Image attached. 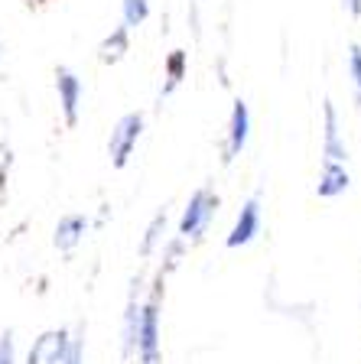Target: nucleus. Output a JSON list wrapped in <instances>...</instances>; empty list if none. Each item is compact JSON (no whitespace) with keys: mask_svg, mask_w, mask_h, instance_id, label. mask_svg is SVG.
Returning a JSON list of instances; mask_svg holds the SVG:
<instances>
[{"mask_svg":"<svg viewBox=\"0 0 361 364\" xmlns=\"http://www.w3.org/2000/svg\"><path fill=\"white\" fill-rule=\"evenodd\" d=\"M26 364H82V338H72L66 328L43 332L33 341Z\"/></svg>","mask_w":361,"mask_h":364,"instance_id":"f257e3e1","label":"nucleus"},{"mask_svg":"<svg viewBox=\"0 0 361 364\" xmlns=\"http://www.w3.org/2000/svg\"><path fill=\"white\" fill-rule=\"evenodd\" d=\"M143 134V114H124L117 124H114L111 130V140H108V156H111L114 169H124L127 166L130 153H134L137 140H140Z\"/></svg>","mask_w":361,"mask_h":364,"instance_id":"f03ea898","label":"nucleus"},{"mask_svg":"<svg viewBox=\"0 0 361 364\" xmlns=\"http://www.w3.org/2000/svg\"><path fill=\"white\" fill-rule=\"evenodd\" d=\"M219 208V196L211 189H199L196 196L189 198V208L182 212V221H179V235L189 237V241H196V237L205 235V228H209L211 215Z\"/></svg>","mask_w":361,"mask_h":364,"instance_id":"7ed1b4c3","label":"nucleus"},{"mask_svg":"<svg viewBox=\"0 0 361 364\" xmlns=\"http://www.w3.org/2000/svg\"><path fill=\"white\" fill-rule=\"evenodd\" d=\"M56 91H59V107L68 127L78 124V107H82V78L72 68L59 65L56 68Z\"/></svg>","mask_w":361,"mask_h":364,"instance_id":"20e7f679","label":"nucleus"},{"mask_svg":"<svg viewBox=\"0 0 361 364\" xmlns=\"http://www.w3.org/2000/svg\"><path fill=\"white\" fill-rule=\"evenodd\" d=\"M137 348H140L143 364H159V312H157V303H147L140 309Z\"/></svg>","mask_w":361,"mask_h":364,"instance_id":"39448f33","label":"nucleus"},{"mask_svg":"<svg viewBox=\"0 0 361 364\" xmlns=\"http://www.w3.org/2000/svg\"><path fill=\"white\" fill-rule=\"evenodd\" d=\"M257 231H261V202L248 198L238 215V221H234L231 235H228V247H244V244H251Z\"/></svg>","mask_w":361,"mask_h":364,"instance_id":"423d86ee","label":"nucleus"},{"mask_svg":"<svg viewBox=\"0 0 361 364\" xmlns=\"http://www.w3.org/2000/svg\"><path fill=\"white\" fill-rule=\"evenodd\" d=\"M88 235V218L85 215H78V212H72V215H62L59 218V225H56V235H53V244L59 250H75L78 244H82V237Z\"/></svg>","mask_w":361,"mask_h":364,"instance_id":"0eeeda50","label":"nucleus"},{"mask_svg":"<svg viewBox=\"0 0 361 364\" xmlns=\"http://www.w3.org/2000/svg\"><path fill=\"white\" fill-rule=\"evenodd\" d=\"M248 134H251L248 105H244V101H234L231 124H228V150H225V159H234L241 150H244V144H248Z\"/></svg>","mask_w":361,"mask_h":364,"instance_id":"6e6552de","label":"nucleus"},{"mask_svg":"<svg viewBox=\"0 0 361 364\" xmlns=\"http://www.w3.org/2000/svg\"><path fill=\"white\" fill-rule=\"evenodd\" d=\"M348 169H345V163H329L325 159V166H323V173H319V186H316V192H319V198H335V196H342V192L348 189Z\"/></svg>","mask_w":361,"mask_h":364,"instance_id":"1a4fd4ad","label":"nucleus"},{"mask_svg":"<svg viewBox=\"0 0 361 364\" xmlns=\"http://www.w3.org/2000/svg\"><path fill=\"white\" fill-rule=\"evenodd\" d=\"M325 159L329 163H345L348 150L339 140V117H335V107L332 101H325Z\"/></svg>","mask_w":361,"mask_h":364,"instance_id":"9d476101","label":"nucleus"},{"mask_svg":"<svg viewBox=\"0 0 361 364\" xmlns=\"http://www.w3.org/2000/svg\"><path fill=\"white\" fill-rule=\"evenodd\" d=\"M130 49V39H127V26H117L111 36L101 43V62H120L124 53Z\"/></svg>","mask_w":361,"mask_h":364,"instance_id":"9b49d317","label":"nucleus"},{"mask_svg":"<svg viewBox=\"0 0 361 364\" xmlns=\"http://www.w3.org/2000/svg\"><path fill=\"white\" fill-rule=\"evenodd\" d=\"M166 78H169V82H166L163 95H169V91L186 78V53H182V49H173V53H169V59H166Z\"/></svg>","mask_w":361,"mask_h":364,"instance_id":"f8f14e48","label":"nucleus"},{"mask_svg":"<svg viewBox=\"0 0 361 364\" xmlns=\"http://www.w3.org/2000/svg\"><path fill=\"white\" fill-rule=\"evenodd\" d=\"M150 16V4L147 0H124V26H140Z\"/></svg>","mask_w":361,"mask_h":364,"instance_id":"ddd939ff","label":"nucleus"},{"mask_svg":"<svg viewBox=\"0 0 361 364\" xmlns=\"http://www.w3.org/2000/svg\"><path fill=\"white\" fill-rule=\"evenodd\" d=\"M163 228H166V212H159L157 218L150 221V228H147V237H143V244H140L143 254H150V250H153V244L159 241V231H163Z\"/></svg>","mask_w":361,"mask_h":364,"instance_id":"4468645a","label":"nucleus"},{"mask_svg":"<svg viewBox=\"0 0 361 364\" xmlns=\"http://www.w3.org/2000/svg\"><path fill=\"white\" fill-rule=\"evenodd\" d=\"M348 72H352V82H355V98H358V105H361V46H352Z\"/></svg>","mask_w":361,"mask_h":364,"instance_id":"2eb2a0df","label":"nucleus"},{"mask_svg":"<svg viewBox=\"0 0 361 364\" xmlns=\"http://www.w3.org/2000/svg\"><path fill=\"white\" fill-rule=\"evenodd\" d=\"M0 364H16V341H14V332H0Z\"/></svg>","mask_w":361,"mask_h":364,"instance_id":"dca6fc26","label":"nucleus"},{"mask_svg":"<svg viewBox=\"0 0 361 364\" xmlns=\"http://www.w3.org/2000/svg\"><path fill=\"white\" fill-rule=\"evenodd\" d=\"M345 10L352 16H361V0H345Z\"/></svg>","mask_w":361,"mask_h":364,"instance_id":"f3484780","label":"nucleus"},{"mask_svg":"<svg viewBox=\"0 0 361 364\" xmlns=\"http://www.w3.org/2000/svg\"><path fill=\"white\" fill-rule=\"evenodd\" d=\"M30 4H33V0H30ZM36 4H49V0H36Z\"/></svg>","mask_w":361,"mask_h":364,"instance_id":"a211bd4d","label":"nucleus"},{"mask_svg":"<svg viewBox=\"0 0 361 364\" xmlns=\"http://www.w3.org/2000/svg\"><path fill=\"white\" fill-rule=\"evenodd\" d=\"M0 55H4V43H0Z\"/></svg>","mask_w":361,"mask_h":364,"instance_id":"6ab92c4d","label":"nucleus"}]
</instances>
